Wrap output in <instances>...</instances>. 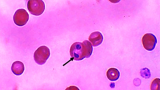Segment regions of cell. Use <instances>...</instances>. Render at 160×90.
Segmentation results:
<instances>
[{
    "label": "cell",
    "mask_w": 160,
    "mask_h": 90,
    "mask_svg": "<svg viewBox=\"0 0 160 90\" xmlns=\"http://www.w3.org/2000/svg\"><path fill=\"white\" fill-rule=\"evenodd\" d=\"M28 10L32 15L38 16L45 10V4L42 0H30L28 3Z\"/></svg>",
    "instance_id": "7a4b0ae2"
},
{
    "label": "cell",
    "mask_w": 160,
    "mask_h": 90,
    "mask_svg": "<svg viewBox=\"0 0 160 90\" xmlns=\"http://www.w3.org/2000/svg\"><path fill=\"white\" fill-rule=\"evenodd\" d=\"M120 72L117 69L114 68L109 69L107 72V77L108 79L111 81H117L120 78Z\"/></svg>",
    "instance_id": "ba28073f"
},
{
    "label": "cell",
    "mask_w": 160,
    "mask_h": 90,
    "mask_svg": "<svg viewBox=\"0 0 160 90\" xmlns=\"http://www.w3.org/2000/svg\"><path fill=\"white\" fill-rule=\"evenodd\" d=\"M29 20V15L24 9L17 10L13 16V21L18 26H23Z\"/></svg>",
    "instance_id": "277c9868"
},
{
    "label": "cell",
    "mask_w": 160,
    "mask_h": 90,
    "mask_svg": "<svg viewBox=\"0 0 160 90\" xmlns=\"http://www.w3.org/2000/svg\"><path fill=\"white\" fill-rule=\"evenodd\" d=\"M11 70L13 73L16 75H21L25 70L24 63L21 61H15L12 65Z\"/></svg>",
    "instance_id": "52a82bcc"
},
{
    "label": "cell",
    "mask_w": 160,
    "mask_h": 90,
    "mask_svg": "<svg viewBox=\"0 0 160 90\" xmlns=\"http://www.w3.org/2000/svg\"><path fill=\"white\" fill-rule=\"evenodd\" d=\"M92 51V44L86 40L82 43L76 42L73 43L70 49V55L73 60L80 61L84 58H89Z\"/></svg>",
    "instance_id": "6da1fadb"
},
{
    "label": "cell",
    "mask_w": 160,
    "mask_h": 90,
    "mask_svg": "<svg viewBox=\"0 0 160 90\" xmlns=\"http://www.w3.org/2000/svg\"><path fill=\"white\" fill-rule=\"evenodd\" d=\"M142 43L148 51H153L157 43V38L152 34H146L142 38Z\"/></svg>",
    "instance_id": "5b68a950"
},
{
    "label": "cell",
    "mask_w": 160,
    "mask_h": 90,
    "mask_svg": "<svg viewBox=\"0 0 160 90\" xmlns=\"http://www.w3.org/2000/svg\"><path fill=\"white\" fill-rule=\"evenodd\" d=\"M93 47H97L103 41V36L99 32H95L91 33L89 38Z\"/></svg>",
    "instance_id": "8992f818"
},
{
    "label": "cell",
    "mask_w": 160,
    "mask_h": 90,
    "mask_svg": "<svg viewBox=\"0 0 160 90\" xmlns=\"http://www.w3.org/2000/svg\"><path fill=\"white\" fill-rule=\"evenodd\" d=\"M50 55V51L47 47L41 46L35 51L34 54V60L38 65H43Z\"/></svg>",
    "instance_id": "3957f363"
}]
</instances>
